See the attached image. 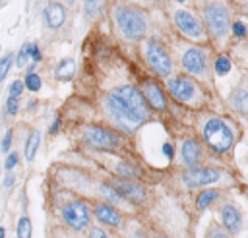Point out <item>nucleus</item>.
<instances>
[{"mask_svg":"<svg viewBox=\"0 0 248 238\" xmlns=\"http://www.w3.org/2000/svg\"><path fill=\"white\" fill-rule=\"evenodd\" d=\"M93 213L99 219V223H103L107 226H120V223H122V217H120L118 209L112 207L110 203H95Z\"/></svg>","mask_w":248,"mask_h":238,"instance_id":"nucleus-16","label":"nucleus"},{"mask_svg":"<svg viewBox=\"0 0 248 238\" xmlns=\"http://www.w3.org/2000/svg\"><path fill=\"white\" fill-rule=\"evenodd\" d=\"M43 19L48 29H60L66 21V8L60 2H50L43 12Z\"/></svg>","mask_w":248,"mask_h":238,"instance_id":"nucleus-15","label":"nucleus"},{"mask_svg":"<svg viewBox=\"0 0 248 238\" xmlns=\"http://www.w3.org/2000/svg\"><path fill=\"white\" fill-rule=\"evenodd\" d=\"M41 58H43V54H41L39 45L37 43H29V60H33V64H37V62H41Z\"/></svg>","mask_w":248,"mask_h":238,"instance_id":"nucleus-32","label":"nucleus"},{"mask_svg":"<svg viewBox=\"0 0 248 238\" xmlns=\"http://www.w3.org/2000/svg\"><path fill=\"white\" fill-rule=\"evenodd\" d=\"M76 74V60L74 58H62L54 68V77L58 81H70Z\"/></svg>","mask_w":248,"mask_h":238,"instance_id":"nucleus-18","label":"nucleus"},{"mask_svg":"<svg viewBox=\"0 0 248 238\" xmlns=\"http://www.w3.org/2000/svg\"><path fill=\"white\" fill-rule=\"evenodd\" d=\"M176 2H186V0H176Z\"/></svg>","mask_w":248,"mask_h":238,"instance_id":"nucleus-45","label":"nucleus"},{"mask_svg":"<svg viewBox=\"0 0 248 238\" xmlns=\"http://www.w3.org/2000/svg\"><path fill=\"white\" fill-rule=\"evenodd\" d=\"M89 238H108V236H107V232H105L103 228L91 226V228H89Z\"/></svg>","mask_w":248,"mask_h":238,"instance_id":"nucleus-36","label":"nucleus"},{"mask_svg":"<svg viewBox=\"0 0 248 238\" xmlns=\"http://www.w3.org/2000/svg\"><path fill=\"white\" fill-rule=\"evenodd\" d=\"M16 180H17L16 174H14V172H8L6 178H4V182H2V186H4V188H12V186L16 184Z\"/></svg>","mask_w":248,"mask_h":238,"instance_id":"nucleus-38","label":"nucleus"},{"mask_svg":"<svg viewBox=\"0 0 248 238\" xmlns=\"http://www.w3.org/2000/svg\"><path fill=\"white\" fill-rule=\"evenodd\" d=\"M221 223H223V226H225V230L229 234H240L242 232V224H244L240 209L236 205H232V203H225L221 207Z\"/></svg>","mask_w":248,"mask_h":238,"instance_id":"nucleus-13","label":"nucleus"},{"mask_svg":"<svg viewBox=\"0 0 248 238\" xmlns=\"http://www.w3.org/2000/svg\"><path fill=\"white\" fill-rule=\"evenodd\" d=\"M58 128H60V118H54L52 126H50V134H56V132H58Z\"/></svg>","mask_w":248,"mask_h":238,"instance_id":"nucleus-40","label":"nucleus"},{"mask_svg":"<svg viewBox=\"0 0 248 238\" xmlns=\"http://www.w3.org/2000/svg\"><path fill=\"white\" fill-rule=\"evenodd\" d=\"M41 85H43V81H41V77H39L35 72H25V79H23V87H25V89L37 93V91L41 89Z\"/></svg>","mask_w":248,"mask_h":238,"instance_id":"nucleus-25","label":"nucleus"},{"mask_svg":"<svg viewBox=\"0 0 248 238\" xmlns=\"http://www.w3.org/2000/svg\"><path fill=\"white\" fill-rule=\"evenodd\" d=\"M182 68L192 74V75H203L205 70H207V60H205V52L198 46H192V48H186L182 58Z\"/></svg>","mask_w":248,"mask_h":238,"instance_id":"nucleus-12","label":"nucleus"},{"mask_svg":"<svg viewBox=\"0 0 248 238\" xmlns=\"http://www.w3.org/2000/svg\"><path fill=\"white\" fill-rule=\"evenodd\" d=\"M221 195V192L219 190H202L200 193H198V197H196V207L200 209V211H203V209H207L217 197Z\"/></svg>","mask_w":248,"mask_h":238,"instance_id":"nucleus-20","label":"nucleus"},{"mask_svg":"<svg viewBox=\"0 0 248 238\" xmlns=\"http://www.w3.org/2000/svg\"><path fill=\"white\" fill-rule=\"evenodd\" d=\"M23 81H19V79H16V81H12L10 83V87H8V93H10V97H19L21 93H23Z\"/></svg>","mask_w":248,"mask_h":238,"instance_id":"nucleus-33","label":"nucleus"},{"mask_svg":"<svg viewBox=\"0 0 248 238\" xmlns=\"http://www.w3.org/2000/svg\"><path fill=\"white\" fill-rule=\"evenodd\" d=\"M155 2H161V4H163V2H165V0H155Z\"/></svg>","mask_w":248,"mask_h":238,"instance_id":"nucleus-44","label":"nucleus"},{"mask_svg":"<svg viewBox=\"0 0 248 238\" xmlns=\"http://www.w3.org/2000/svg\"><path fill=\"white\" fill-rule=\"evenodd\" d=\"M105 110L122 124H141L145 118H149L147 103L141 91L134 85L114 87L105 99Z\"/></svg>","mask_w":248,"mask_h":238,"instance_id":"nucleus-1","label":"nucleus"},{"mask_svg":"<svg viewBox=\"0 0 248 238\" xmlns=\"http://www.w3.org/2000/svg\"><path fill=\"white\" fill-rule=\"evenodd\" d=\"M6 112L10 116H16L19 112V97H8L6 99Z\"/></svg>","mask_w":248,"mask_h":238,"instance_id":"nucleus-31","label":"nucleus"},{"mask_svg":"<svg viewBox=\"0 0 248 238\" xmlns=\"http://www.w3.org/2000/svg\"><path fill=\"white\" fill-rule=\"evenodd\" d=\"M232 35L238 37V39H244L246 37V25H244V21H232Z\"/></svg>","mask_w":248,"mask_h":238,"instance_id":"nucleus-35","label":"nucleus"},{"mask_svg":"<svg viewBox=\"0 0 248 238\" xmlns=\"http://www.w3.org/2000/svg\"><path fill=\"white\" fill-rule=\"evenodd\" d=\"M145 60L149 64V68L161 75V77H170L172 72V60L167 54V50L157 43V41H147L145 45Z\"/></svg>","mask_w":248,"mask_h":238,"instance_id":"nucleus-6","label":"nucleus"},{"mask_svg":"<svg viewBox=\"0 0 248 238\" xmlns=\"http://www.w3.org/2000/svg\"><path fill=\"white\" fill-rule=\"evenodd\" d=\"M101 193L107 197V201H110V203H114V205H118V203H122L124 199L116 193V190L108 184V182H105V184H101Z\"/></svg>","mask_w":248,"mask_h":238,"instance_id":"nucleus-26","label":"nucleus"},{"mask_svg":"<svg viewBox=\"0 0 248 238\" xmlns=\"http://www.w3.org/2000/svg\"><path fill=\"white\" fill-rule=\"evenodd\" d=\"M180 155H182V161L188 168L192 166H200V161H202V145L198 139H184L182 145H180Z\"/></svg>","mask_w":248,"mask_h":238,"instance_id":"nucleus-14","label":"nucleus"},{"mask_svg":"<svg viewBox=\"0 0 248 238\" xmlns=\"http://www.w3.org/2000/svg\"><path fill=\"white\" fill-rule=\"evenodd\" d=\"M103 4H105V0H85V4H83L85 17H89V19L99 17L103 12Z\"/></svg>","mask_w":248,"mask_h":238,"instance_id":"nucleus-24","label":"nucleus"},{"mask_svg":"<svg viewBox=\"0 0 248 238\" xmlns=\"http://www.w3.org/2000/svg\"><path fill=\"white\" fill-rule=\"evenodd\" d=\"M87 145H91L93 149H99V151H108V149H114L118 145V135L108 130V128H103V126H89L83 134Z\"/></svg>","mask_w":248,"mask_h":238,"instance_id":"nucleus-7","label":"nucleus"},{"mask_svg":"<svg viewBox=\"0 0 248 238\" xmlns=\"http://www.w3.org/2000/svg\"><path fill=\"white\" fill-rule=\"evenodd\" d=\"M108 184L116 190V193H118L124 201H132V203H145V199H147V192H145V188H143L141 184L134 182V180H128V178H120V176H116V178H110V182H108Z\"/></svg>","mask_w":248,"mask_h":238,"instance_id":"nucleus-8","label":"nucleus"},{"mask_svg":"<svg viewBox=\"0 0 248 238\" xmlns=\"http://www.w3.org/2000/svg\"><path fill=\"white\" fill-rule=\"evenodd\" d=\"M114 170H116V174H118L120 178H128V180L140 178V174H141V170H140L136 164H132V163H118Z\"/></svg>","mask_w":248,"mask_h":238,"instance_id":"nucleus-22","label":"nucleus"},{"mask_svg":"<svg viewBox=\"0 0 248 238\" xmlns=\"http://www.w3.org/2000/svg\"><path fill=\"white\" fill-rule=\"evenodd\" d=\"M0 126H2V124H0Z\"/></svg>","mask_w":248,"mask_h":238,"instance_id":"nucleus-46","label":"nucleus"},{"mask_svg":"<svg viewBox=\"0 0 248 238\" xmlns=\"http://www.w3.org/2000/svg\"><path fill=\"white\" fill-rule=\"evenodd\" d=\"M145 103H149L155 110H163L167 106V99L163 95V89L155 83V81H145L143 83V91H141Z\"/></svg>","mask_w":248,"mask_h":238,"instance_id":"nucleus-17","label":"nucleus"},{"mask_svg":"<svg viewBox=\"0 0 248 238\" xmlns=\"http://www.w3.org/2000/svg\"><path fill=\"white\" fill-rule=\"evenodd\" d=\"M163 153H165L169 159H172V155H174V149H172V145H170V143H165V145H163Z\"/></svg>","mask_w":248,"mask_h":238,"instance_id":"nucleus-39","label":"nucleus"},{"mask_svg":"<svg viewBox=\"0 0 248 238\" xmlns=\"http://www.w3.org/2000/svg\"><path fill=\"white\" fill-rule=\"evenodd\" d=\"M114 21H116L120 35L128 41H138L147 31L145 14L134 6H118L114 10Z\"/></svg>","mask_w":248,"mask_h":238,"instance_id":"nucleus-2","label":"nucleus"},{"mask_svg":"<svg viewBox=\"0 0 248 238\" xmlns=\"http://www.w3.org/2000/svg\"><path fill=\"white\" fill-rule=\"evenodd\" d=\"M33 234V224H31V219L27 215H21L16 223V236L17 238H31Z\"/></svg>","mask_w":248,"mask_h":238,"instance_id":"nucleus-23","label":"nucleus"},{"mask_svg":"<svg viewBox=\"0 0 248 238\" xmlns=\"http://www.w3.org/2000/svg\"><path fill=\"white\" fill-rule=\"evenodd\" d=\"M6 236V230H4V226H0V238H4Z\"/></svg>","mask_w":248,"mask_h":238,"instance_id":"nucleus-42","label":"nucleus"},{"mask_svg":"<svg viewBox=\"0 0 248 238\" xmlns=\"http://www.w3.org/2000/svg\"><path fill=\"white\" fill-rule=\"evenodd\" d=\"M167 91L170 93L172 99H176L180 103H186L194 97L196 83L188 75H172V77L167 79Z\"/></svg>","mask_w":248,"mask_h":238,"instance_id":"nucleus-11","label":"nucleus"},{"mask_svg":"<svg viewBox=\"0 0 248 238\" xmlns=\"http://www.w3.org/2000/svg\"><path fill=\"white\" fill-rule=\"evenodd\" d=\"M17 163H19V155H17V151H8V153H6V161H4V168H6V172H12V170L17 166Z\"/></svg>","mask_w":248,"mask_h":238,"instance_id":"nucleus-30","label":"nucleus"},{"mask_svg":"<svg viewBox=\"0 0 248 238\" xmlns=\"http://www.w3.org/2000/svg\"><path fill=\"white\" fill-rule=\"evenodd\" d=\"M153 238H169V236H165V234H157V236H153Z\"/></svg>","mask_w":248,"mask_h":238,"instance_id":"nucleus-43","label":"nucleus"},{"mask_svg":"<svg viewBox=\"0 0 248 238\" xmlns=\"http://www.w3.org/2000/svg\"><path fill=\"white\" fill-rule=\"evenodd\" d=\"M27 60H29V43H25V45L17 50V54H16V66H17V68H23V66L27 64Z\"/></svg>","mask_w":248,"mask_h":238,"instance_id":"nucleus-29","label":"nucleus"},{"mask_svg":"<svg viewBox=\"0 0 248 238\" xmlns=\"http://www.w3.org/2000/svg\"><path fill=\"white\" fill-rule=\"evenodd\" d=\"M39 143H41V135H39L37 130H33V132L27 135L25 147H23V155H25V161H27V163H31V161L35 159L37 149H39Z\"/></svg>","mask_w":248,"mask_h":238,"instance_id":"nucleus-19","label":"nucleus"},{"mask_svg":"<svg viewBox=\"0 0 248 238\" xmlns=\"http://www.w3.org/2000/svg\"><path fill=\"white\" fill-rule=\"evenodd\" d=\"M203 19H205V25L209 29V33L217 39L225 37L227 31L231 29V21H229V12L223 4H207L203 8Z\"/></svg>","mask_w":248,"mask_h":238,"instance_id":"nucleus-4","label":"nucleus"},{"mask_svg":"<svg viewBox=\"0 0 248 238\" xmlns=\"http://www.w3.org/2000/svg\"><path fill=\"white\" fill-rule=\"evenodd\" d=\"M229 72H231V58L227 54L217 56V60H215V74L217 75H227Z\"/></svg>","mask_w":248,"mask_h":238,"instance_id":"nucleus-27","label":"nucleus"},{"mask_svg":"<svg viewBox=\"0 0 248 238\" xmlns=\"http://www.w3.org/2000/svg\"><path fill=\"white\" fill-rule=\"evenodd\" d=\"M202 135H203V141L207 143V147L215 153H227L234 143V134H232L231 126L219 116H213L203 124Z\"/></svg>","mask_w":248,"mask_h":238,"instance_id":"nucleus-3","label":"nucleus"},{"mask_svg":"<svg viewBox=\"0 0 248 238\" xmlns=\"http://www.w3.org/2000/svg\"><path fill=\"white\" fill-rule=\"evenodd\" d=\"M207 238H231V236H229V232H225L221 228H211L209 234H207Z\"/></svg>","mask_w":248,"mask_h":238,"instance_id":"nucleus-37","label":"nucleus"},{"mask_svg":"<svg viewBox=\"0 0 248 238\" xmlns=\"http://www.w3.org/2000/svg\"><path fill=\"white\" fill-rule=\"evenodd\" d=\"M35 103H37V101H29V103H27V108H29V110L35 108Z\"/></svg>","mask_w":248,"mask_h":238,"instance_id":"nucleus-41","label":"nucleus"},{"mask_svg":"<svg viewBox=\"0 0 248 238\" xmlns=\"http://www.w3.org/2000/svg\"><path fill=\"white\" fill-rule=\"evenodd\" d=\"M62 219L72 230H83L85 226H89L91 211L81 199H70L62 205Z\"/></svg>","mask_w":248,"mask_h":238,"instance_id":"nucleus-5","label":"nucleus"},{"mask_svg":"<svg viewBox=\"0 0 248 238\" xmlns=\"http://www.w3.org/2000/svg\"><path fill=\"white\" fill-rule=\"evenodd\" d=\"M246 103H248V93L244 87H238L232 95H231V106L234 110H238L240 114H246Z\"/></svg>","mask_w":248,"mask_h":238,"instance_id":"nucleus-21","label":"nucleus"},{"mask_svg":"<svg viewBox=\"0 0 248 238\" xmlns=\"http://www.w3.org/2000/svg\"><path fill=\"white\" fill-rule=\"evenodd\" d=\"M12 64H14V54H12V52H8L6 56L0 58V83L6 79V75H8L10 68H12Z\"/></svg>","mask_w":248,"mask_h":238,"instance_id":"nucleus-28","label":"nucleus"},{"mask_svg":"<svg viewBox=\"0 0 248 238\" xmlns=\"http://www.w3.org/2000/svg\"><path fill=\"white\" fill-rule=\"evenodd\" d=\"M12 139H14V132L8 130V132L4 134V137H2V141H0V151H2V153H8V151H10V147H12Z\"/></svg>","mask_w":248,"mask_h":238,"instance_id":"nucleus-34","label":"nucleus"},{"mask_svg":"<svg viewBox=\"0 0 248 238\" xmlns=\"http://www.w3.org/2000/svg\"><path fill=\"white\" fill-rule=\"evenodd\" d=\"M219 178H221V172L209 166H192L182 172V182L188 188H203V186L217 182Z\"/></svg>","mask_w":248,"mask_h":238,"instance_id":"nucleus-10","label":"nucleus"},{"mask_svg":"<svg viewBox=\"0 0 248 238\" xmlns=\"http://www.w3.org/2000/svg\"><path fill=\"white\" fill-rule=\"evenodd\" d=\"M172 19H174L176 29H178L184 37L194 39V41H198V39L203 37V25H202V21H200L192 12L180 8V10H176V12L172 14Z\"/></svg>","mask_w":248,"mask_h":238,"instance_id":"nucleus-9","label":"nucleus"}]
</instances>
